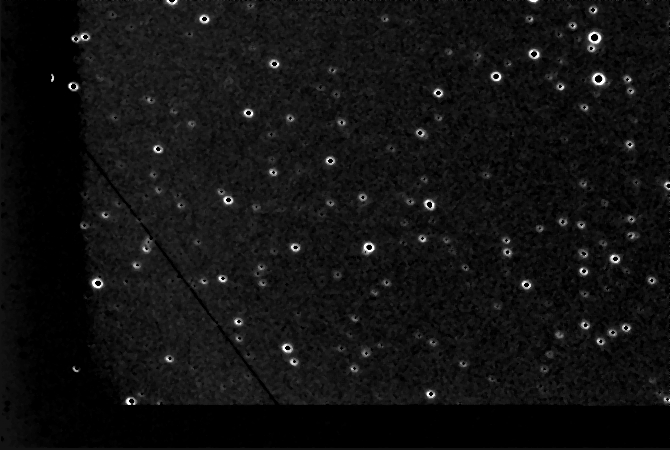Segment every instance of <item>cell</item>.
<instances>
[{
    "instance_id": "cell-1",
    "label": "cell",
    "mask_w": 670,
    "mask_h": 450,
    "mask_svg": "<svg viewBox=\"0 0 670 450\" xmlns=\"http://www.w3.org/2000/svg\"><path fill=\"white\" fill-rule=\"evenodd\" d=\"M91 354L125 404L261 403L265 389L222 335L176 331L156 316L133 262L129 232L85 237Z\"/></svg>"
}]
</instances>
